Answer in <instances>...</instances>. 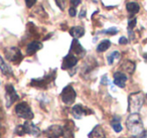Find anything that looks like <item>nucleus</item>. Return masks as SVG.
<instances>
[{"label": "nucleus", "mask_w": 147, "mask_h": 138, "mask_svg": "<svg viewBox=\"0 0 147 138\" xmlns=\"http://www.w3.org/2000/svg\"><path fill=\"white\" fill-rule=\"evenodd\" d=\"M122 69L124 70L126 73L132 74L133 72H134V70H135V64L133 63V62H131V61H126V62H124V63H123Z\"/></svg>", "instance_id": "6ab92c4d"}, {"label": "nucleus", "mask_w": 147, "mask_h": 138, "mask_svg": "<svg viewBox=\"0 0 147 138\" xmlns=\"http://www.w3.org/2000/svg\"><path fill=\"white\" fill-rule=\"evenodd\" d=\"M88 138H106L104 129L102 126L97 125L93 128V130L88 134Z\"/></svg>", "instance_id": "4468645a"}, {"label": "nucleus", "mask_w": 147, "mask_h": 138, "mask_svg": "<svg viewBox=\"0 0 147 138\" xmlns=\"http://www.w3.org/2000/svg\"><path fill=\"white\" fill-rule=\"evenodd\" d=\"M81 2H82V0H71V4L73 5V7H75V8H76Z\"/></svg>", "instance_id": "cd10ccee"}, {"label": "nucleus", "mask_w": 147, "mask_h": 138, "mask_svg": "<svg viewBox=\"0 0 147 138\" xmlns=\"http://www.w3.org/2000/svg\"><path fill=\"white\" fill-rule=\"evenodd\" d=\"M127 129L130 133H132L134 136L140 135L144 132V127H143L142 119L138 113H132L129 115V117L126 120Z\"/></svg>", "instance_id": "f257e3e1"}, {"label": "nucleus", "mask_w": 147, "mask_h": 138, "mask_svg": "<svg viewBox=\"0 0 147 138\" xmlns=\"http://www.w3.org/2000/svg\"><path fill=\"white\" fill-rule=\"evenodd\" d=\"M111 125H112L114 131L117 132V133H119V132L122 131V126H121L120 118L119 117H116V116H115V117L113 118L112 121H111Z\"/></svg>", "instance_id": "412c9836"}, {"label": "nucleus", "mask_w": 147, "mask_h": 138, "mask_svg": "<svg viewBox=\"0 0 147 138\" xmlns=\"http://www.w3.org/2000/svg\"><path fill=\"white\" fill-rule=\"evenodd\" d=\"M127 43H128V39L124 37H120V39H119V43H120V45H126Z\"/></svg>", "instance_id": "c756f323"}, {"label": "nucleus", "mask_w": 147, "mask_h": 138, "mask_svg": "<svg viewBox=\"0 0 147 138\" xmlns=\"http://www.w3.org/2000/svg\"><path fill=\"white\" fill-rule=\"evenodd\" d=\"M135 25H136V18L129 19V21H128V28H129V30H131V29L134 28Z\"/></svg>", "instance_id": "393cba45"}, {"label": "nucleus", "mask_w": 147, "mask_h": 138, "mask_svg": "<svg viewBox=\"0 0 147 138\" xmlns=\"http://www.w3.org/2000/svg\"><path fill=\"white\" fill-rule=\"evenodd\" d=\"M69 33H71V35L74 39H78L79 37H82L85 34V29L83 26H74L71 28Z\"/></svg>", "instance_id": "dca6fc26"}, {"label": "nucleus", "mask_w": 147, "mask_h": 138, "mask_svg": "<svg viewBox=\"0 0 147 138\" xmlns=\"http://www.w3.org/2000/svg\"><path fill=\"white\" fill-rule=\"evenodd\" d=\"M108 80H107V76H104V77L102 78V82H101V83L102 84H105V85H106L107 83H108Z\"/></svg>", "instance_id": "7c9ffc66"}, {"label": "nucleus", "mask_w": 147, "mask_h": 138, "mask_svg": "<svg viewBox=\"0 0 147 138\" xmlns=\"http://www.w3.org/2000/svg\"><path fill=\"white\" fill-rule=\"evenodd\" d=\"M71 113H73V116L76 119H81L84 116L88 115L89 113H92V111L87 108H85L84 106L82 105H75L73 108H71Z\"/></svg>", "instance_id": "9d476101"}, {"label": "nucleus", "mask_w": 147, "mask_h": 138, "mask_svg": "<svg viewBox=\"0 0 147 138\" xmlns=\"http://www.w3.org/2000/svg\"><path fill=\"white\" fill-rule=\"evenodd\" d=\"M65 129L61 125H51L45 131V135L47 138H61L63 136Z\"/></svg>", "instance_id": "6e6552de"}, {"label": "nucleus", "mask_w": 147, "mask_h": 138, "mask_svg": "<svg viewBox=\"0 0 147 138\" xmlns=\"http://www.w3.org/2000/svg\"><path fill=\"white\" fill-rule=\"evenodd\" d=\"M144 101H145L144 94L141 93V92L131 94L128 98V110L130 112V114L138 113L141 110V108H142Z\"/></svg>", "instance_id": "f03ea898"}, {"label": "nucleus", "mask_w": 147, "mask_h": 138, "mask_svg": "<svg viewBox=\"0 0 147 138\" xmlns=\"http://www.w3.org/2000/svg\"><path fill=\"white\" fill-rule=\"evenodd\" d=\"M86 16V11H85V9H83L82 11H81V14H80V17L82 18V17H85Z\"/></svg>", "instance_id": "2f4dec72"}, {"label": "nucleus", "mask_w": 147, "mask_h": 138, "mask_svg": "<svg viewBox=\"0 0 147 138\" xmlns=\"http://www.w3.org/2000/svg\"><path fill=\"white\" fill-rule=\"evenodd\" d=\"M132 138H147V131H144L143 133H141L140 135L133 136Z\"/></svg>", "instance_id": "c85d7f7f"}, {"label": "nucleus", "mask_w": 147, "mask_h": 138, "mask_svg": "<svg viewBox=\"0 0 147 138\" xmlns=\"http://www.w3.org/2000/svg\"><path fill=\"white\" fill-rule=\"evenodd\" d=\"M126 9L127 11H128L130 14H136L137 12L139 11V9H140V7H139V5L137 4V3L135 2H129L128 4L126 5Z\"/></svg>", "instance_id": "aec40b11"}, {"label": "nucleus", "mask_w": 147, "mask_h": 138, "mask_svg": "<svg viewBox=\"0 0 147 138\" xmlns=\"http://www.w3.org/2000/svg\"><path fill=\"white\" fill-rule=\"evenodd\" d=\"M126 81H127V76L124 73L117 72V73L114 74V84L116 86H118L119 88H124Z\"/></svg>", "instance_id": "ddd939ff"}, {"label": "nucleus", "mask_w": 147, "mask_h": 138, "mask_svg": "<svg viewBox=\"0 0 147 138\" xmlns=\"http://www.w3.org/2000/svg\"><path fill=\"white\" fill-rule=\"evenodd\" d=\"M22 126H23V128H24L25 134L28 133L33 136H38L39 134H40V129H39L35 124H33L32 122L27 121V122H25Z\"/></svg>", "instance_id": "f8f14e48"}, {"label": "nucleus", "mask_w": 147, "mask_h": 138, "mask_svg": "<svg viewBox=\"0 0 147 138\" xmlns=\"http://www.w3.org/2000/svg\"><path fill=\"white\" fill-rule=\"evenodd\" d=\"M120 59V53L119 51H113L111 55H109L108 57H107V61H108V64L109 65H113V63H114L116 60Z\"/></svg>", "instance_id": "4be33fe9"}, {"label": "nucleus", "mask_w": 147, "mask_h": 138, "mask_svg": "<svg viewBox=\"0 0 147 138\" xmlns=\"http://www.w3.org/2000/svg\"><path fill=\"white\" fill-rule=\"evenodd\" d=\"M110 45H111V41H109V39H104V41H102L98 45V47H97V51H98V53H103V51H107V49L110 47Z\"/></svg>", "instance_id": "a211bd4d"}, {"label": "nucleus", "mask_w": 147, "mask_h": 138, "mask_svg": "<svg viewBox=\"0 0 147 138\" xmlns=\"http://www.w3.org/2000/svg\"><path fill=\"white\" fill-rule=\"evenodd\" d=\"M69 53H73L74 55H80V57H83V55L86 53V51L85 49L82 47L80 43L78 41V39H74L73 41H71V49H69Z\"/></svg>", "instance_id": "9b49d317"}, {"label": "nucleus", "mask_w": 147, "mask_h": 138, "mask_svg": "<svg viewBox=\"0 0 147 138\" xmlns=\"http://www.w3.org/2000/svg\"><path fill=\"white\" fill-rule=\"evenodd\" d=\"M5 99H6V107L10 108L15 101L19 100V96L16 93L12 85H6L5 87Z\"/></svg>", "instance_id": "0eeeda50"}, {"label": "nucleus", "mask_w": 147, "mask_h": 138, "mask_svg": "<svg viewBox=\"0 0 147 138\" xmlns=\"http://www.w3.org/2000/svg\"><path fill=\"white\" fill-rule=\"evenodd\" d=\"M5 57L8 61L12 62L14 64H19L23 59V55L21 53L20 49L15 47H9L5 51Z\"/></svg>", "instance_id": "423d86ee"}, {"label": "nucleus", "mask_w": 147, "mask_h": 138, "mask_svg": "<svg viewBox=\"0 0 147 138\" xmlns=\"http://www.w3.org/2000/svg\"><path fill=\"white\" fill-rule=\"evenodd\" d=\"M118 32V29L116 27H111V28H108L106 30L103 31V33H107V34H111V35H114Z\"/></svg>", "instance_id": "5701e85b"}, {"label": "nucleus", "mask_w": 147, "mask_h": 138, "mask_svg": "<svg viewBox=\"0 0 147 138\" xmlns=\"http://www.w3.org/2000/svg\"><path fill=\"white\" fill-rule=\"evenodd\" d=\"M41 47H42V43H41L36 41H31V43H29L26 47V53L28 55H34L37 51H39V49H41Z\"/></svg>", "instance_id": "2eb2a0df"}, {"label": "nucleus", "mask_w": 147, "mask_h": 138, "mask_svg": "<svg viewBox=\"0 0 147 138\" xmlns=\"http://www.w3.org/2000/svg\"><path fill=\"white\" fill-rule=\"evenodd\" d=\"M78 64V57L74 55L73 53H69L67 55L63 60V64H61V69L63 70H69L74 68Z\"/></svg>", "instance_id": "1a4fd4ad"}, {"label": "nucleus", "mask_w": 147, "mask_h": 138, "mask_svg": "<svg viewBox=\"0 0 147 138\" xmlns=\"http://www.w3.org/2000/svg\"><path fill=\"white\" fill-rule=\"evenodd\" d=\"M55 3H57V5L59 6V8L61 9V10H63L65 7V0H55Z\"/></svg>", "instance_id": "b1692460"}, {"label": "nucleus", "mask_w": 147, "mask_h": 138, "mask_svg": "<svg viewBox=\"0 0 147 138\" xmlns=\"http://www.w3.org/2000/svg\"><path fill=\"white\" fill-rule=\"evenodd\" d=\"M15 113L19 118L24 120H31L33 118V112L26 102H20L15 106Z\"/></svg>", "instance_id": "7ed1b4c3"}, {"label": "nucleus", "mask_w": 147, "mask_h": 138, "mask_svg": "<svg viewBox=\"0 0 147 138\" xmlns=\"http://www.w3.org/2000/svg\"><path fill=\"white\" fill-rule=\"evenodd\" d=\"M76 97H77V93L71 85L65 86L63 89V91H61V101L65 104H67V105L73 104L75 102V100H76Z\"/></svg>", "instance_id": "20e7f679"}, {"label": "nucleus", "mask_w": 147, "mask_h": 138, "mask_svg": "<svg viewBox=\"0 0 147 138\" xmlns=\"http://www.w3.org/2000/svg\"><path fill=\"white\" fill-rule=\"evenodd\" d=\"M69 16H71V17L76 16V14H77V9L75 8V7H71V8L69 9Z\"/></svg>", "instance_id": "bb28decb"}, {"label": "nucleus", "mask_w": 147, "mask_h": 138, "mask_svg": "<svg viewBox=\"0 0 147 138\" xmlns=\"http://www.w3.org/2000/svg\"><path fill=\"white\" fill-rule=\"evenodd\" d=\"M0 70L4 74L5 76H12L13 75V72L11 70V68L5 63V61L2 59V57L0 55Z\"/></svg>", "instance_id": "f3484780"}, {"label": "nucleus", "mask_w": 147, "mask_h": 138, "mask_svg": "<svg viewBox=\"0 0 147 138\" xmlns=\"http://www.w3.org/2000/svg\"><path fill=\"white\" fill-rule=\"evenodd\" d=\"M35 3H36V0H25V4H26V6L28 7V8L32 7Z\"/></svg>", "instance_id": "a878e982"}, {"label": "nucleus", "mask_w": 147, "mask_h": 138, "mask_svg": "<svg viewBox=\"0 0 147 138\" xmlns=\"http://www.w3.org/2000/svg\"><path fill=\"white\" fill-rule=\"evenodd\" d=\"M55 74H57V71H53V73L49 74V75L45 76V77H42V78L33 79L32 81L30 82V85L32 86V87L47 88L49 83L53 82V80H55Z\"/></svg>", "instance_id": "39448f33"}]
</instances>
